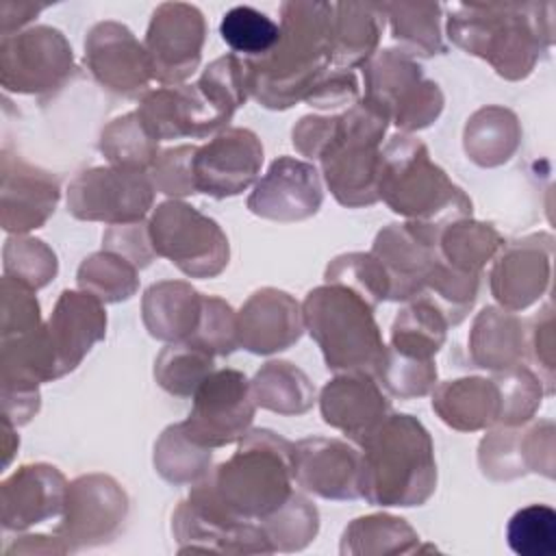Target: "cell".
Instances as JSON below:
<instances>
[{
  "label": "cell",
  "instance_id": "obj_1",
  "mask_svg": "<svg viewBox=\"0 0 556 556\" xmlns=\"http://www.w3.org/2000/svg\"><path fill=\"white\" fill-rule=\"evenodd\" d=\"M280 39L265 56L245 63L248 91L265 106H289L306 98L332 61V13L326 2H285Z\"/></svg>",
  "mask_w": 556,
  "mask_h": 556
},
{
  "label": "cell",
  "instance_id": "obj_2",
  "mask_svg": "<svg viewBox=\"0 0 556 556\" xmlns=\"http://www.w3.org/2000/svg\"><path fill=\"white\" fill-rule=\"evenodd\" d=\"M358 491L371 504L415 506L434 489L437 467L426 428L410 415L387 417L363 443Z\"/></svg>",
  "mask_w": 556,
  "mask_h": 556
},
{
  "label": "cell",
  "instance_id": "obj_3",
  "mask_svg": "<svg viewBox=\"0 0 556 556\" xmlns=\"http://www.w3.org/2000/svg\"><path fill=\"white\" fill-rule=\"evenodd\" d=\"M547 7L534 2L456 4L447 17V33L456 46L486 59L502 76L519 78L530 72L539 50L549 41V28H543Z\"/></svg>",
  "mask_w": 556,
  "mask_h": 556
},
{
  "label": "cell",
  "instance_id": "obj_4",
  "mask_svg": "<svg viewBox=\"0 0 556 556\" xmlns=\"http://www.w3.org/2000/svg\"><path fill=\"white\" fill-rule=\"evenodd\" d=\"M293 445L271 430L243 434L239 450L217 467L211 489L239 519L269 517L291 497Z\"/></svg>",
  "mask_w": 556,
  "mask_h": 556
},
{
  "label": "cell",
  "instance_id": "obj_5",
  "mask_svg": "<svg viewBox=\"0 0 556 556\" xmlns=\"http://www.w3.org/2000/svg\"><path fill=\"white\" fill-rule=\"evenodd\" d=\"M371 308L356 291L328 285L311 291L302 317L334 371H376L384 345Z\"/></svg>",
  "mask_w": 556,
  "mask_h": 556
},
{
  "label": "cell",
  "instance_id": "obj_6",
  "mask_svg": "<svg viewBox=\"0 0 556 556\" xmlns=\"http://www.w3.org/2000/svg\"><path fill=\"white\" fill-rule=\"evenodd\" d=\"M380 198L395 213L417 217L437 230L443 217L471 213V202L430 163L424 143L410 137H395L382 152Z\"/></svg>",
  "mask_w": 556,
  "mask_h": 556
},
{
  "label": "cell",
  "instance_id": "obj_7",
  "mask_svg": "<svg viewBox=\"0 0 556 556\" xmlns=\"http://www.w3.org/2000/svg\"><path fill=\"white\" fill-rule=\"evenodd\" d=\"M387 119L367 100L337 117L334 135L319 159L328 187L341 204L363 206L380 198L382 152H378V141L384 135Z\"/></svg>",
  "mask_w": 556,
  "mask_h": 556
},
{
  "label": "cell",
  "instance_id": "obj_8",
  "mask_svg": "<svg viewBox=\"0 0 556 556\" xmlns=\"http://www.w3.org/2000/svg\"><path fill=\"white\" fill-rule=\"evenodd\" d=\"M150 239L159 256L187 276H215L228 263V241L219 226L182 202L161 204L150 219Z\"/></svg>",
  "mask_w": 556,
  "mask_h": 556
},
{
  "label": "cell",
  "instance_id": "obj_9",
  "mask_svg": "<svg viewBox=\"0 0 556 556\" xmlns=\"http://www.w3.org/2000/svg\"><path fill=\"white\" fill-rule=\"evenodd\" d=\"M365 76L367 102L406 130L428 126L441 111L443 98L437 85L421 78L419 65L406 52H380L367 65Z\"/></svg>",
  "mask_w": 556,
  "mask_h": 556
},
{
  "label": "cell",
  "instance_id": "obj_10",
  "mask_svg": "<svg viewBox=\"0 0 556 556\" xmlns=\"http://www.w3.org/2000/svg\"><path fill=\"white\" fill-rule=\"evenodd\" d=\"M254 395L245 376L235 369L211 371L193 393V408L182 421L185 434L202 447L241 439L254 417Z\"/></svg>",
  "mask_w": 556,
  "mask_h": 556
},
{
  "label": "cell",
  "instance_id": "obj_11",
  "mask_svg": "<svg viewBox=\"0 0 556 556\" xmlns=\"http://www.w3.org/2000/svg\"><path fill=\"white\" fill-rule=\"evenodd\" d=\"M70 72L72 48L56 28L33 26L2 37L0 80L9 91H50L59 87Z\"/></svg>",
  "mask_w": 556,
  "mask_h": 556
},
{
  "label": "cell",
  "instance_id": "obj_12",
  "mask_svg": "<svg viewBox=\"0 0 556 556\" xmlns=\"http://www.w3.org/2000/svg\"><path fill=\"white\" fill-rule=\"evenodd\" d=\"M154 185L143 172L93 167L78 174L67 191V206L78 219L135 224L152 204Z\"/></svg>",
  "mask_w": 556,
  "mask_h": 556
},
{
  "label": "cell",
  "instance_id": "obj_13",
  "mask_svg": "<svg viewBox=\"0 0 556 556\" xmlns=\"http://www.w3.org/2000/svg\"><path fill=\"white\" fill-rule=\"evenodd\" d=\"M204 43V17L193 4L165 2L150 20L146 52L152 76L161 83H178L193 74Z\"/></svg>",
  "mask_w": 556,
  "mask_h": 556
},
{
  "label": "cell",
  "instance_id": "obj_14",
  "mask_svg": "<svg viewBox=\"0 0 556 556\" xmlns=\"http://www.w3.org/2000/svg\"><path fill=\"white\" fill-rule=\"evenodd\" d=\"M389 276V298H417L439 261V230L426 224L384 228L371 252Z\"/></svg>",
  "mask_w": 556,
  "mask_h": 556
},
{
  "label": "cell",
  "instance_id": "obj_15",
  "mask_svg": "<svg viewBox=\"0 0 556 556\" xmlns=\"http://www.w3.org/2000/svg\"><path fill=\"white\" fill-rule=\"evenodd\" d=\"M263 148L254 132L226 128L193 154L195 189L215 198L241 193L258 174Z\"/></svg>",
  "mask_w": 556,
  "mask_h": 556
},
{
  "label": "cell",
  "instance_id": "obj_16",
  "mask_svg": "<svg viewBox=\"0 0 556 556\" xmlns=\"http://www.w3.org/2000/svg\"><path fill=\"white\" fill-rule=\"evenodd\" d=\"M321 185L317 169L304 161L280 156L258 180L248 200L252 213L278 222H298L317 213Z\"/></svg>",
  "mask_w": 556,
  "mask_h": 556
},
{
  "label": "cell",
  "instance_id": "obj_17",
  "mask_svg": "<svg viewBox=\"0 0 556 556\" xmlns=\"http://www.w3.org/2000/svg\"><path fill=\"white\" fill-rule=\"evenodd\" d=\"M293 478L306 489L330 500L358 497L361 454L339 439H304L293 445Z\"/></svg>",
  "mask_w": 556,
  "mask_h": 556
},
{
  "label": "cell",
  "instance_id": "obj_18",
  "mask_svg": "<svg viewBox=\"0 0 556 556\" xmlns=\"http://www.w3.org/2000/svg\"><path fill=\"white\" fill-rule=\"evenodd\" d=\"M106 315L91 293L63 291L43 328L56 378L72 371L89 348L104 337Z\"/></svg>",
  "mask_w": 556,
  "mask_h": 556
},
{
  "label": "cell",
  "instance_id": "obj_19",
  "mask_svg": "<svg viewBox=\"0 0 556 556\" xmlns=\"http://www.w3.org/2000/svg\"><path fill=\"white\" fill-rule=\"evenodd\" d=\"M85 59L93 76L113 91L130 93L146 87L152 76L146 46L117 22H100L89 30Z\"/></svg>",
  "mask_w": 556,
  "mask_h": 556
},
{
  "label": "cell",
  "instance_id": "obj_20",
  "mask_svg": "<svg viewBox=\"0 0 556 556\" xmlns=\"http://www.w3.org/2000/svg\"><path fill=\"white\" fill-rule=\"evenodd\" d=\"M126 515V495L109 476H83L67 486L65 517L59 534L65 539H106Z\"/></svg>",
  "mask_w": 556,
  "mask_h": 556
},
{
  "label": "cell",
  "instance_id": "obj_21",
  "mask_svg": "<svg viewBox=\"0 0 556 556\" xmlns=\"http://www.w3.org/2000/svg\"><path fill=\"white\" fill-rule=\"evenodd\" d=\"M324 421L363 443L389 413V402L367 371H348L321 389Z\"/></svg>",
  "mask_w": 556,
  "mask_h": 556
},
{
  "label": "cell",
  "instance_id": "obj_22",
  "mask_svg": "<svg viewBox=\"0 0 556 556\" xmlns=\"http://www.w3.org/2000/svg\"><path fill=\"white\" fill-rule=\"evenodd\" d=\"M304 317L298 302L276 289L256 291L237 317L239 345L254 354L287 350L302 334Z\"/></svg>",
  "mask_w": 556,
  "mask_h": 556
},
{
  "label": "cell",
  "instance_id": "obj_23",
  "mask_svg": "<svg viewBox=\"0 0 556 556\" xmlns=\"http://www.w3.org/2000/svg\"><path fill=\"white\" fill-rule=\"evenodd\" d=\"M65 478L50 465H24L2 482V526L22 530L65 506Z\"/></svg>",
  "mask_w": 556,
  "mask_h": 556
},
{
  "label": "cell",
  "instance_id": "obj_24",
  "mask_svg": "<svg viewBox=\"0 0 556 556\" xmlns=\"http://www.w3.org/2000/svg\"><path fill=\"white\" fill-rule=\"evenodd\" d=\"M2 161V228L9 232H26L39 228L54 211L59 187L46 174L17 159Z\"/></svg>",
  "mask_w": 556,
  "mask_h": 556
},
{
  "label": "cell",
  "instance_id": "obj_25",
  "mask_svg": "<svg viewBox=\"0 0 556 556\" xmlns=\"http://www.w3.org/2000/svg\"><path fill=\"white\" fill-rule=\"evenodd\" d=\"M204 298L185 282H159L146 291L143 321L152 337L187 341L198 330Z\"/></svg>",
  "mask_w": 556,
  "mask_h": 556
},
{
  "label": "cell",
  "instance_id": "obj_26",
  "mask_svg": "<svg viewBox=\"0 0 556 556\" xmlns=\"http://www.w3.org/2000/svg\"><path fill=\"white\" fill-rule=\"evenodd\" d=\"M432 406L445 424L458 430H478L500 419L502 395L495 380L460 378L439 387Z\"/></svg>",
  "mask_w": 556,
  "mask_h": 556
},
{
  "label": "cell",
  "instance_id": "obj_27",
  "mask_svg": "<svg viewBox=\"0 0 556 556\" xmlns=\"http://www.w3.org/2000/svg\"><path fill=\"white\" fill-rule=\"evenodd\" d=\"M384 24L382 4L341 2L332 13V61L356 65L374 54Z\"/></svg>",
  "mask_w": 556,
  "mask_h": 556
},
{
  "label": "cell",
  "instance_id": "obj_28",
  "mask_svg": "<svg viewBox=\"0 0 556 556\" xmlns=\"http://www.w3.org/2000/svg\"><path fill=\"white\" fill-rule=\"evenodd\" d=\"M547 280V263L536 248L513 245L493 269V295L508 308H523L536 300Z\"/></svg>",
  "mask_w": 556,
  "mask_h": 556
},
{
  "label": "cell",
  "instance_id": "obj_29",
  "mask_svg": "<svg viewBox=\"0 0 556 556\" xmlns=\"http://www.w3.org/2000/svg\"><path fill=\"white\" fill-rule=\"evenodd\" d=\"M254 402L282 415H300L313 406V387L302 369L291 363H267L252 382Z\"/></svg>",
  "mask_w": 556,
  "mask_h": 556
},
{
  "label": "cell",
  "instance_id": "obj_30",
  "mask_svg": "<svg viewBox=\"0 0 556 556\" xmlns=\"http://www.w3.org/2000/svg\"><path fill=\"white\" fill-rule=\"evenodd\" d=\"M384 17L391 22L393 39L400 41L406 54H437L443 50L439 35V4L434 2H391L382 4Z\"/></svg>",
  "mask_w": 556,
  "mask_h": 556
},
{
  "label": "cell",
  "instance_id": "obj_31",
  "mask_svg": "<svg viewBox=\"0 0 556 556\" xmlns=\"http://www.w3.org/2000/svg\"><path fill=\"white\" fill-rule=\"evenodd\" d=\"M517 146V124L504 109L478 111L465 130L467 154L480 165H497L510 156Z\"/></svg>",
  "mask_w": 556,
  "mask_h": 556
},
{
  "label": "cell",
  "instance_id": "obj_32",
  "mask_svg": "<svg viewBox=\"0 0 556 556\" xmlns=\"http://www.w3.org/2000/svg\"><path fill=\"white\" fill-rule=\"evenodd\" d=\"M156 143L159 141L135 111L106 126L100 150L115 167L143 172L156 161Z\"/></svg>",
  "mask_w": 556,
  "mask_h": 556
},
{
  "label": "cell",
  "instance_id": "obj_33",
  "mask_svg": "<svg viewBox=\"0 0 556 556\" xmlns=\"http://www.w3.org/2000/svg\"><path fill=\"white\" fill-rule=\"evenodd\" d=\"M519 324L515 317L495 308H484L471 332L473 358L480 367H510L519 356Z\"/></svg>",
  "mask_w": 556,
  "mask_h": 556
},
{
  "label": "cell",
  "instance_id": "obj_34",
  "mask_svg": "<svg viewBox=\"0 0 556 556\" xmlns=\"http://www.w3.org/2000/svg\"><path fill=\"white\" fill-rule=\"evenodd\" d=\"M213 356L191 341L167 345L156 361V380L174 395H193L213 369Z\"/></svg>",
  "mask_w": 556,
  "mask_h": 556
},
{
  "label": "cell",
  "instance_id": "obj_35",
  "mask_svg": "<svg viewBox=\"0 0 556 556\" xmlns=\"http://www.w3.org/2000/svg\"><path fill=\"white\" fill-rule=\"evenodd\" d=\"M78 285L100 302L126 300L137 289V267L117 252H98L83 261Z\"/></svg>",
  "mask_w": 556,
  "mask_h": 556
},
{
  "label": "cell",
  "instance_id": "obj_36",
  "mask_svg": "<svg viewBox=\"0 0 556 556\" xmlns=\"http://www.w3.org/2000/svg\"><path fill=\"white\" fill-rule=\"evenodd\" d=\"M208 463L211 450L191 441L180 424L167 428L154 447V465L159 473L176 484L204 478Z\"/></svg>",
  "mask_w": 556,
  "mask_h": 556
},
{
  "label": "cell",
  "instance_id": "obj_37",
  "mask_svg": "<svg viewBox=\"0 0 556 556\" xmlns=\"http://www.w3.org/2000/svg\"><path fill=\"white\" fill-rule=\"evenodd\" d=\"M219 35L235 52L261 59L278 43L280 26L263 11L241 4L224 13Z\"/></svg>",
  "mask_w": 556,
  "mask_h": 556
},
{
  "label": "cell",
  "instance_id": "obj_38",
  "mask_svg": "<svg viewBox=\"0 0 556 556\" xmlns=\"http://www.w3.org/2000/svg\"><path fill=\"white\" fill-rule=\"evenodd\" d=\"M497 245L500 237L491 226L473 222L454 226L450 224V228L439 239V254L452 267L467 274H478V269L486 258H491Z\"/></svg>",
  "mask_w": 556,
  "mask_h": 556
},
{
  "label": "cell",
  "instance_id": "obj_39",
  "mask_svg": "<svg viewBox=\"0 0 556 556\" xmlns=\"http://www.w3.org/2000/svg\"><path fill=\"white\" fill-rule=\"evenodd\" d=\"M328 282L356 291L369 306L389 298V276L374 254H345L332 261L326 271Z\"/></svg>",
  "mask_w": 556,
  "mask_h": 556
},
{
  "label": "cell",
  "instance_id": "obj_40",
  "mask_svg": "<svg viewBox=\"0 0 556 556\" xmlns=\"http://www.w3.org/2000/svg\"><path fill=\"white\" fill-rule=\"evenodd\" d=\"M508 545L521 556H547L556 549V513L549 506L532 504L508 521Z\"/></svg>",
  "mask_w": 556,
  "mask_h": 556
},
{
  "label": "cell",
  "instance_id": "obj_41",
  "mask_svg": "<svg viewBox=\"0 0 556 556\" xmlns=\"http://www.w3.org/2000/svg\"><path fill=\"white\" fill-rule=\"evenodd\" d=\"M56 274V258L43 241L15 237L4 245V276L24 282L30 289H39L48 285V280Z\"/></svg>",
  "mask_w": 556,
  "mask_h": 556
},
{
  "label": "cell",
  "instance_id": "obj_42",
  "mask_svg": "<svg viewBox=\"0 0 556 556\" xmlns=\"http://www.w3.org/2000/svg\"><path fill=\"white\" fill-rule=\"evenodd\" d=\"M187 341L211 354H230L239 345V328L232 308L219 298H204L198 330Z\"/></svg>",
  "mask_w": 556,
  "mask_h": 556
},
{
  "label": "cell",
  "instance_id": "obj_43",
  "mask_svg": "<svg viewBox=\"0 0 556 556\" xmlns=\"http://www.w3.org/2000/svg\"><path fill=\"white\" fill-rule=\"evenodd\" d=\"M39 328V304L33 289L4 276L2 280V339L28 334Z\"/></svg>",
  "mask_w": 556,
  "mask_h": 556
},
{
  "label": "cell",
  "instance_id": "obj_44",
  "mask_svg": "<svg viewBox=\"0 0 556 556\" xmlns=\"http://www.w3.org/2000/svg\"><path fill=\"white\" fill-rule=\"evenodd\" d=\"M193 146H178L156 156L152 165V185L169 195L195 193L193 180Z\"/></svg>",
  "mask_w": 556,
  "mask_h": 556
},
{
  "label": "cell",
  "instance_id": "obj_45",
  "mask_svg": "<svg viewBox=\"0 0 556 556\" xmlns=\"http://www.w3.org/2000/svg\"><path fill=\"white\" fill-rule=\"evenodd\" d=\"M306 100L311 102V106H339L345 102H354L356 100V80L354 74H334L332 78H328L326 83H317Z\"/></svg>",
  "mask_w": 556,
  "mask_h": 556
}]
</instances>
